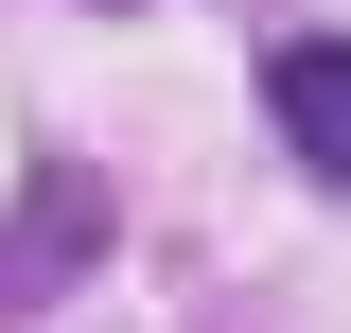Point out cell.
Listing matches in <instances>:
<instances>
[{
	"label": "cell",
	"instance_id": "cell-1",
	"mask_svg": "<svg viewBox=\"0 0 351 333\" xmlns=\"http://www.w3.org/2000/svg\"><path fill=\"white\" fill-rule=\"evenodd\" d=\"M263 106H281L299 175H334V193H351V36H281V53H263Z\"/></svg>",
	"mask_w": 351,
	"mask_h": 333
}]
</instances>
